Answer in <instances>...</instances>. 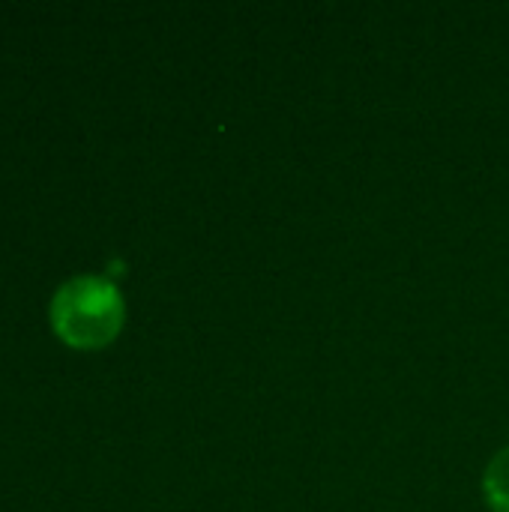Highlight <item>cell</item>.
<instances>
[{"mask_svg":"<svg viewBox=\"0 0 509 512\" xmlns=\"http://www.w3.org/2000/svg\"><path fill=\"white\" fill-rule=\"evenodd\" d=\"M51 327L72 348H102L123 327V297L102 276H72L51 297Z\"/></svg>","mask_w":509,"mask_h":512,"instance_id":"6da1fadb","label":"cell"},{"mask_svg":"<svg viewBox=\"0 0 509 512\" xmlns=\"http://www.w3.org/2000/svg\"><path fill=\"white\" fill-rule=\"evenodd\" d=\"M483 489H486V498H489V507L495 512H509V450L498 453L486 471V480H483Z\"/></svg>","mask_w":509,"mask_h":512,"instance_id":"7a4b0ae2","label":"cell"}]
</instances>
